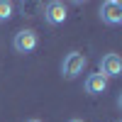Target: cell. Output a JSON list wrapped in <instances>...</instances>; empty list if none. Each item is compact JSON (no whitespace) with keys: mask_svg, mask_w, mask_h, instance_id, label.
Returning <instances> with one entry per match:
<instances>
[{"mask_svg":"<svg viewBox=\"0 0 122 122\" xmlns=\"http://www.w3.org/2000/svg\"><path fill=\"white\" fill-rule=\"evenodd\" d=\"M86 64H88V59L81 54V51H68L64 56V61H61V73H64V78L73 81L78 73H83Z\"/></svg>","mask_w":122,"mask_h":122,"instance_id":"cell-1","label":"cell"},{"mask_svg":"<svg viewBox=\"0 0 122 122\" xmlns=\"http://www.w3.org/2000/svg\"><path fill=\"white\" fill-rule=\"evenodd\" d=\"M68 122H83V120H68Z\"/></svg>","mask_w":122,"mask_h":122,"instance_id":"cell-8","label":"cell"},{"mask_svg":"<svg viewBox=\"0 0 122 122\" xmlns=\"http://www.w3.org/2000/svg\"><path fill=\"white\" fill-rule=\"evenodd\" d=\"M66 17H68V7L64 3H49L44 7V22L46 25H64L66 22Z\"/></svg>","mask_w":122,"mask_h":122,"instance_id":"cell-4","label":"cell"},{"mask_svg":"<svg viewBox=\"0 0 122 122\" xmlns=\"http://www.w3.org/2000/svg\"><path fill=\"white\" fill-rule=\"evenodd\" d=\"M100 20L110 27H117L122 25V5L117 0H107V3L100 5Z\"/></svg>","mask_w":122,"mask_h":122,"instance_id":"cell-3","label":"cell"},{"mask_svg":"<svg viewBox=\"0 0 122 122\" xmlns=\"http://www.w3.org/2000/svg\"><path fill=\"white\" fill-rule=\"evenodd\" d=\"M39 44V37L34 29H20V32L12 37V49L17 54H29V51H34Z\"/></svg>","mask_w":122,"mask_h":122,"instance_id":"cell-2","label":"cell"},{"mask_svg":"<svg viewBox=\"0 0 122 122\" xmlns=\"http://www.w3.org/2000/svg\"><path fill=\"white\" fill-rule=\"evenodd\" d=\"M105 90H107V78L103 73H90L86 78V93L100 95V93H105Z\"/></svg>","mask_w":122,"mask_h":122,"instance_id":"cell-6","label":"cell"},{"mask_svg":"<svg viewBox=\"0 0 122 122\" xmlns=\"http://www.w3.org/2000/svg\"><path fill=\"white\" fill-rule=\"evenodd\" d=\"M27 122H42V120H27Z\"/></svg>","mask_w":122,"mask_h":122,"instance_id":"cell-9","label":"cell"},{"mask_svg":"<svg viewBox=\"0 0 122 122\" xmlns=\"http://www.w3.org/2000/svg\"><path fill=\"white\" fill-rule=\"evenodd\" d=\"M100 73H103L105 78H115L122 73V59L117 54H105L103 59H100Z\"/></svg>","mask_w":122,"mask_h":122,"instance_id":"cell-5","label":"cell"},{"mask_svg":"<svg viewBox=\"0 0 122 122\" xmlns=\"http://www.w3.org/2000/svg\"><path fill=\"white\" fill-rule=\"evenodd\" d=\"M12 17V3L10 0H0V22H7Z\"/></svg>","mask_w":122,"mask_h":122,"instance_id":"cell-7","label":"cell"}]
</instances>
